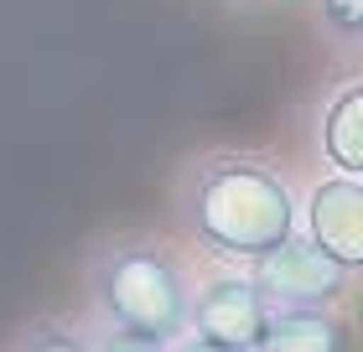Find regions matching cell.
Here are the masks:
<instances>
[{"label":"cell","mask_w":363,"mask_h":352,"mask_svg":"<svg viewBox=\"0 0 363 352\" xmlns=\"http://www.w3.org/2000/svg\"><path fill=\"white\" fill-rule=\"evenodd\" d=\"M84 300L99 347H177L187 342L192 264L161 233H104L84 254Z\"/></svg>","instance_id":"7a4b0ae2"},{"label":"cell","mask_w":363,"mask_h":352,"mask_svg":"<svg viewBox=\"0 0 363 352\" xmlns=\"http://www.w3.org/2000/svg\"><path fill=\"white\" fill-rule=\"evenodd\" d=\"M348 337L337 300H270L259 352H342Z\"/></svg>","instance_id":"52a82bcc"},{"label":"cell","mask_w":363,"mask_h":352,"mask_svg":"<svg viewBox=\"0 0 363 352\" xmlns=\"http://www.w3.org/2000/svg\"><path fill=\"white\" fill-rule=\"evenodd\" d=\"M296 176L265 150L208 145L172 176V223L203 259L250 270L296 233Z\"/></svg>","instance_id":"6da1fadb"},{"label":"cell","mask_w":363,"mask_h":352,"mask_svg":"<svg viewBox=\"0 0 363 352\" xmlns=\"http://www.w3.org/2000/svg\"><path fill=\"white\" fill-rule=\"evenodd\" d=\"M11 347H47V352H73V347H99V337H94V327H78V322H68V316H31V322L11 337Z\"/></svg>","instance_id":"9c48e42d"},{"label":"cell","mask_w":363,"mask_h":352,"mask_svg":"<svg viewBox=\"0 0 363 352\" xmlns=\"http://www.w3.org/2000/svg\"><path fill=\"white\" fill-rule=\"evenodd\" d=\"M306 140H311V156L322 161V171L363 176V78L353 62L322 83Z\"/></svg>","instance_id":"5b68a950"},{"label":"cell","mask_w":363,"mask_h":352,"mask_svg":"<svg viewBox=\"0 0 363 352\" xmlns=\"http://www.w3.org/2000/svg\"><path fill=\"white\" fill-rule=\"evenodd\" d=\"M311 26L337 57L363 52V0H311Z\"/></svg>","instance_id":"ba28073f"},{"label":"cell","mask_w":363,"mask_h":352,"mask_svg":"<svg viewBox=\"0 0 363 352\" xmlns=\"http://www.w3.org/2000/svg\"><path fill=\"white\" fill-rule=\"evenodd\" d=\"M228 11H255V6H275V0H223Z\"/></svg>","instance_id":"30bf717a"},{"label":"cell","mask_w":363,"mask_h":352,"mask_svg":"<svg viewBox=\"0 0 363 352\" xmlns=\"http://www.w3.org/2000/svg\"><path fill=\"white\" fill-rule=\"evenodd\" d=\"M296 233L322 249L327 259H337L342 270L358 275L363 264V176L348 171H322L296 197Z\"/></svg>","instance_id":"277c9868"},{"label":"cell","mask_w":363,"mask_h":352,"mask_svg":"<svg viewBox=\"0 0 363 352\" xmlns=\"http://www.w3.org/2000/svg\"><path fill=\"white\" fill-rule=\"evenodd\" d=\"M250 275L270 300H342L348 285H353V270H342L337 259H327L322 249H311L301 233H291L265 259H255Z\"/></svg>","instance_id":"8992f818"},{"label":"cell","mask_w":363,"mask_h":352,"mask_svg":"<svg viewBox=\"0 0 363 352\" xmlns=\"http://www.w3.org/2000/svg\"><path fill=\"white\" fill-rule=\"evenodd\" d=\"M265 316H270V295L255 285V275L218 264L208 280H192L187 342L213 347V352H259Z\"/></svg>","instance_id":"3957f363"}]
</instances>
